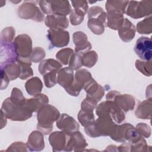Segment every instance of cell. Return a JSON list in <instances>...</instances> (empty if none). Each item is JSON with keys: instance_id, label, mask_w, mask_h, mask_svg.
I'll return each mask as SVG.
<instances>
[{"instance_id": "cell-1", "label": "cell", "mask_w": 152, "mask_h": 152, "mask_svg": "<svg viewBox=\"0 0 152 152\" xmlns=\"http://www.w3.org/2000/svg\"><path fill=\"white\" fill-rule=\"evenodd\" d=\"M59 116V112L54 106L50 104L43 106L37 112V129L45 135L49 134L53 129V123Z\"/></svg>"}, {"instance_id": "cell-2", "label": "cell", "mask_w": 152, "mask_h": 152, "mask_svg": "<svg viewBox=\"0 0 152 152\" xmlns=\"http://www.w3.org/2000/svg\"><path fill=\"white\" fill-rule=\"evenodd\" d=\"M116 123L107 116H99L96 121L84 128L86 134L91 137L110 135L113 131Z\"/></svg>"}, {"instance_id": "cell-3", "label": "cell", "mask_w": 152, "mask_h": 152, "mask_svg": "<svg viewBox=\"0 0 152 152\" xmlns=\"http://www.w3.org/2000/svg\"><path fill=\"white\" fill-rule=\"evenodd\" d=\"M1 112L12 121H25L32 116V112L24 106L14 103L10 97L4 101Z\"/></svg>"}, {"instance_id": "cell-4", "label": "cell", "mask_w": 152, "mask_h": 152, "mask_svg": "<svg viewBox=\"0 0 152 152\" xmlns=\"http://www.w3.org/2000/svg\"><path fill=\"white\" fill-rule=\"evenodd\" d=\"M32 41L27 34L18 35L13 42L17 55V62H22L31 64L30 56L33 52Z\"/></svg>"}, {"instance_id": "cell-5", "label": "cell", "mask_w": 152, "mask_h": 152, "mask_svg": "<svg viewBox=\"0 0 152 152\" xmlns=\"http://www.w3.org/2000/svg\"><path fill=\"white\" fill-rule=\"evenodd\" d=\"M88 27L96 34H102L106 26L107 14L100 7H92L88 12Z\"/></svg>"}, {"instance_id": "cell-6", "label": "cell", "mask_w": 152, "mask_h": 152, "mask_svg": "<svg viewBox=\"0 0 152 152\" xmlns=\"http://www.w3.org/2000/svg\"><path fill=\"white\" fill-rule=\"evenodd\" d=\"M96 112L98 116H107L116 124L122 122L125 118L124 111L112 100H107L99 104Z\"/></svg>"}, {"instance_id": "cell-7", "label": "cell", "mask_w": 152, "mask_h": 152, "mask_svg": "<svg viewBox=\"0 0 152 152\" xmlns=\"http://www.w3.org/2000/svg\"><path fill=\"white\" fill-rule=\"evenodd\" d=\"M39 3L43 13L48 15L55 14L65 17L71 12L68 1H40Z\"/></svg>"}, {"instance_id": "cell-8", "label": "cell", "mask_w": 152, "mask_h": 152, "mask_svg": "<svg viewBox=\"0 0 152 152\" xmlns=\"http://www.w3.org/2000/svg\"><path fill=\"white\" fill-rule=\"evenodd\" d=\"M152 10L151 1H129L125 12L131 17L137 19L148 15H151Z\"/></svg>"}, {"instance_id": "cell-9", "label": "cell", "mask_w": 152, "mask_h": 152, "mask_svg": "<svg viewBox=\"0 0 152 152\" xmlns=\"http://www.w3.org/2000/svg\"><path fill=\"white\" fill-rule=\"evenodd\" d=\"M18 16L26 20L31 19L36 21H42L44 18V14L36 6L34 2L25 1L18 8Z\"/></svg>"}, {"instance_id": "cell-10", "label": "cell", "mask_w": 152, "mask_h": 152, "mask_svg": "<svg viewBox=\"0 0 152 152\" xmlns=\"http://www.w3.org/2000/svg\"><path fill=\"white\" fill-rule=\"evenodd\" d=\"M151 40L147 37H141L136 42L134 51L141 59L148 61L151 59Z\"/></svg>"}, {"instance_id": "cell-11", "label": "cell", "mask_w": 152, "mask_h": 152, "mask_svg": "<svg viewBox=\"0 0 152 152\" xmlns=\"http://www.w3.org/2000/svg\"><path fill=\"white\" fill-rule=\"evenodd\" d=\"M48 39L53 47L61 48L68 45L69 35L67 31L61 29H52L48 30Z\"/></svg>"}, {"instance_id": "cell-12", "label": "cell", "mask_w": 152, "mask_h": 152, "mask_svg": "<svg viewBox=\"0 0 152 152\" xmlns=\"http://www.w3.org/2000/svg\"><path fill=\"white\" fill-rule=\"evenodd\" d=\"M17 61V55L13 43L1 41V66L14 63Z\"/></svg>"}, {"instance_id": "cell-13", "label": "cell", "mask_w": 152, "mask_h": 152, "mask_svg": "<svg viewBox=\"0 0 152 152\" xmlns=\"http://www.w3.org/2000/svg\"><path fill=\"white\" fill-rule=\"evenodd\" d=\"M56 126L65 134H71L79 129L78 122L71 116L66 113L59 116L56 121Z\"/></svg>"}, {"instance_id": "cell-14", "label": "cell", "mask_w": 152, "mask_h": 152, "mask_svg": "<svg viewBox=\"0 0 152 152\" xmlns=\"http://www.w3.org/2000/svg\"><path fill=\"white\" fill-rule=\"evenodd\" d=\"M67 134V142L64 151H72L74 148H75L74 151H76L77 148H79V151H82L81 148L87 145L84 136L79 131H77Z\"/></svg>"}, {"instance_id": "cell-15", "label": "cell", "mask_w": 152, "mask_h": 152, "mask_svg": "<svg viewBox=\"0 0 152 152\" xmlns=\"http://www.w3.org/2000/svg\"><path fill=\"white\" fill-rule=\"evenodd\" d=\"M84 89L87 93V97L91 99L97 103L99 102L104 94V91L100 85L92 78L84 86Z\"/></svg>"}, {"instance_id": "cell-16", "label": "cell", "mask_w": 152, "mask_h": 152, "mask_svg": "<svg viewBox=\"0 0 152 152\" xmlns=\"http://www.w3.org/2000/svg\"><path fill=\"white\" fill-rule=\"evenodd\" d=\"M73 40L75 46L76 53H83L91 48V43L87 40V36L82 31H76L73 34Z\"/></svg>"}, {"instance_id": "cell-17", "label": "cell", "mask_w": 152, "mask_h": 152, "mask_svg": "<svg viewBox=\"0 0 152 152\" xmlns=\"http://www.w3.org/2000/svg\"><path fill=\"white\" fill-rule=\"evenodd\" d=\"M73 69L69 67L63 68L57 72V83L65 89L69 87L73 83L74 77Z\"/></svg>"}, {"instance_id": "cell-18", "label": "cell", "mask_w": 152, "mask_h": 152, "mask_svg": "<svg viewBox=\"0 0 152 152\" xmlns=\"http://www.w3.org/2000/svg\"><path fill=\"white\" fill-rule=\"evenodd\" d=\"M45 22L46 26L52 29L64 30L66 28L69 24L68 20L66 17L55 14L47 15Z\"/></svg>"}, {"instance_id": "cell-19", "label": "cell", "mask_w": 152, "mask_h": 152, "mask_svg": "<svg viewBox=\"0 0 152 152\" xmlns=\"http://www.w3.org/2000/svg\"><path fill=\"white\" fill-rule=\"evenodd\" d=\"M68 134L64 132L55 131L49 136V142L53 151L64 150L67 142Z\"/></svg>"}, {"instance_id": "cell-20", "label": "cell", "mask_w": 152, "mask_h": 152, "mask_svg": "<svg viewBox=\"0 0 152 152\" xmlns=\"http://www.w3.org/2000/svg\"><path fill=\"white\" fill-rule=\"evenodd\" d=\"M48 97L44 94H39L32 99H26L24 107L31 112H36L43 106L48 104Z\"/></svg>"}, {"instance_id": "cell-21", "label": "cell", "mask_w": 152, "mask_h": 152, "mask_svg": "<svg viewBox=\"0 0 152 152\" xmlns=\"http://www.w3.org/2000/svg\"><path fill=\"white\" fill-rule=\"evenodd\" d=\"M112 100L124 112L132 110L135 106V99L129 94H119L118 93Z\"/></svg>"}, {"instance_id": "cell-22", "label": "cell", "mask_w": 152, "mask_h": 152, "mask_svg": "<svg viewBox=\"0 0 152 152\" xmlns=\"http://www.w3.org/2000/svg\"><path fill=\"white\" fill-rule=\"evenodd\" d=\"M118 34L124 42H129L135 36V26L127 18H125L122 25L118 30Z\"/></svg>"}, {"instance_id": "cell-23", "label": "cell", "mask_w": 152, "mask_h": 152, "mask_svg": "<svg viewBox=\"0 0 152 152\" xmlns=\"http://www.w3.org/2000/svg\"><path fill=\"white\" fill-rule=\"evenodd\" d=\"M27 147L30 148L31 151H40L44 148V139L43 134L37 131H34L30 135L27 143Z\"/></svg>"}, {"instance_id": "cell-24", "label": "cell", "mask_w": 152, "mask_h": 152, "mask_svg": "<svg viewBox=\"0 0 152 152\" xmlns=\"http://www.w3.org/2000/svg\"><path fill=\"white\" fill-rule=\"evenodd\" d=\"M107 26L113 30H119L124 21V14L115 11H107Z\"/></svg>"}, {"instance_id": "cell-25", "label": "cell", "mask_w": 152, "mask_h": 152, "mask_svg": "<svg viewBox=\"0 0 152 152\" xmlns=\"http://www.w3.org/2000/svg\"><path fill=\"white\" fill-rule=\"evenodd\" d=\"M62 67V64L53 59H48L42 61L39 66L40 73L45 75L47 73L55 70H58Z\"/></svg>"}, {"instance_id": "cell-26", "label": "cell", "mask_w": 152, "mask_h": 152, "mask_svg": "<svg viewBox=\"0 0 152 152\" xmlns=\"http://www.w3.org/2000/svg\"><path fill=\"white\" fill-rule=\"evenodd\" d=\"M25 87L27 93L34 96L40 94L43 87V84L39 78L33 77L26 83Z\"/></svg>"}, {"instance_id": "cell-27", "label": "cell", "mask_w": 152, "mask_h": 152, "mask_svg": "<svg viewBox=\"0 0 152 152\" xmlns=\"http://www.w3.org/2000/svg\"><path fill=\"white\" fill-rule=\"evenodd\" d=\"M151 99L147 100L142 102L135 111V115L137 118L144 119L151 118Z\"/></svg>"}, {"instance_id": "cell-28", "label": "cell", "mask_w": 152, "mask_h": 152, "mask_svg": "<svg viewBox=\"0 0 152 152\" xmlns=\"http://www.w3.org/2000/svg\"><path fill=\"white\" fill-rule=\"evenodd\" d=\"M129 1H107L106 3V9L107 11H115L124 14L126 7L128 5Z\"/></svg>"}, {"instance_id": "cell-29", "label": "cell", "mask_w": 152, "mask_h": 152, "mask_svg": "<svg viewBox=\"0 0 152 152\" xmlns=\"http://www.w3.org/2000/svg\"><path fill=\"white\" fill-rule=\"evenodd\" d=\"M1 70L4 71L10 81L15 80L20 76V67L18 64L15 62L1 66Z\"/></svg>"}, {"instance_id": "cell-30", "label": "cell", "mask_w": 152, "mask_h": 152, "mask_svg": "<svg viewBox=\"0 0 152 152\" xmlns=\"http://www.w3.org/2000/svg\"><path fill=\"white\" fill-rule=\"evenodd\" d=\"M98 59L97 53L94 51H87L82 53V63L83 65L88 68H91L96 64Z\"/></svg>"}, {"instance_id": "cell-31", "label": "cell", "mask_w": 152, "mask_h": 152, "mask_svg": "<svg viewBox=\"0 0 152 152\" xmlns=\"http://www.w3.org/2000/svg\"><path fill=\"white\" fill-rule=\"evenodd\" d=\"M78 119L81 125L86 127L91 124L94 121L93 111L81 109L78 114Z\"/></svg>"}, {"instance_id": "cell-32", "label": "cell", "mask_w": 152, "mask_h": 152, "mask_svg": "<svg viewBox=\"0 0 152 152\" xmlns=\"http://www.w3.org/2000/svg\"><path fill=\"white\" fill-rule=\"evenodd\" d=\"M74 53L72 49L70 48H64L59 50L56 54V58L61 64L66 65L69 64L71 57Z\"/></svg>"}, {"instance_id": "cell-33", "label": "cell", "mask_w": 152, "mask_h": 152, "mask_svg": "<svg viewBox=\"0 0 152 152\" xmlns=\"http://www.w3.org/2000/svg\"><path fill=\"white\" fill-rule=\"evenodd\" d=\"M137 28L140 34H150L151 33V17L150 16L137 24Z\"/></svg>"}, {"instance_id": "cell-34", "label": "cell", "mask_w": 152, "mask_h": 152, "mask_svg": "<svg viewBox=\"0 0 152 152\" xmlns=\"http://www.w3.org/2000/svg\"><path fill=\"white\" fill-rule=\"evenodd\" d=\"M86 14V13L85 12L80 9L74 8V10H71L69 15V19L71 24L74 26L80 24L83 21L84 17Z\"/></svg>"}, {"instance_id": "cell-35", "label": "cell", "mask_w": 152, "mask_h": 152, "mask_svg": "<svg viewBox=\"0 0 152 152\" xmlns=\"http://www.w3.org/2000/svg\"><path fill=\"white\" fill-rule=\"evenodd\" d=\"M20 67V76L19 77L22 80H26L27 78L33 76V72L31 64L22 62H17Z\"/></svg>"}, {"instance_id": "cell-36", "label": "cell", "mask_w": 152, "mask_h": 152, "mask_svg": "<svg viewBox=\"0 0 152 152\" xmlns=\"http://www.w3.org/2000/svg\"><path fill=\"white\" fill-rule=\"evenodd\" d=\"M135 66L138 70L146 76H150L151 74V61H141L137 60Z\"/></svg>"}, {"instance_id": "cell-37", "label": "cell", "mask_w": 152, "mask_h": 152, "mask_svg": "<svg viewBox=\"0 0 152 152\" xmlns=\"http://www.w3.org/2000/svg\"><path fill=\"white\" fill-rule=\"evenodd\" d=\"M10 98L14 103L21 106H24L26 100V99L23 96V93L21 90L17 88H12L11 96Z\"/></svg>"}, {"instance_id": "cell-38", "label": "cell", "mask_w": 152, "mask_h": 152, "mask_svg": "<svg viewBox=\"0 0 152 152\" xmlns=\"http://www.w3.org/2000/svg\"><path fill=\"white\" fill-rule=\"evenodd\" d=\"M82 66V53H73L69 62V66L73 70H77Z\"/></svg>"}, {"instance_id": "cell-39", "label": "cell", "mask_w": 152, "mask_h": 152, "mask_svg": "<svg viewBox=\"0 0 152 152\" xmlns=\"http://www.w3.org/2000/svg\"><path fill=\"white\" fill-rule=\"evenodd\" d=\"M58 71V70L52 71L44 75V82L46 87L50 88L56 84L57 83L56 77Z\"/></svg>"}, {"instance_id": "cell-40", "label": "cell", "mask_w": 152, "mask_h": 152, "mask_svg": "<svg viewBox=\"0 0 152 152\" xmlns=\"http://www.w3.org/2000/svg\"><path fill=\"white\" fill-rule=\"evenodd\" d=\"M1 41L7 43H11L15 36V30L11 27H7L1 31Z\"/></svg>"}, {"instance_id": "cell-41", "label": "cell", "mask_w": 152, "mask_h": 152, "mask_svg": "<svg viewBox=\"0 0 152 152\" xmlns=\"http://www.w3.org/2000/svg\"><path fill=\"white\" fill-rule=\"evenodd\" d=\"M45 56V52L41 48H35L33 49L30 56L31 62H39L42 61Z\"/></svg>"}, {"instance_id": "cell-42", "label": "cell", "mask_w": 152, "mask_h": 152, "mask_svg": "<svg viewBox=\"0 0 152 152\" xmlns=\"http://www.w3.org/2000/svg\"><path fill=\"white\" fill-rule=\"evenodd\" d=\"M137 130L141 135H142L146 138H148L150 135L151 130L148 125L144 123H140L137 125Z\"/></svg>"}, {"instance_id": "cell-43", "label": "cell", "mask_w": 152, "mask_h": 152, "mask_svg": "<svg viewBox=\"0 0 152 152\" xmlns=\"http://www.w3.org/2000/svg\"><path fill=\"white\" fill-rule=\"evenodd\" d=\"M74 8H78L87 12L88 11V4L86 1H71Z\"/></svg>"}, {"instance_id": "cell-44", "label": "cell", "mask_w": 152, "mask_h": 152, "mask_svg": "<svg viewBox=\"0 0 152 152\" xmlns=\"http://www.w3.org/2000/svg\"><path fill=\"white\" fill-rule=\"evenodd\" d=\"M1 89L2 90V89L5 88L7 87V86L9 83L10 80L4 71L1 70Z\"/></svg>"}]
</instances>
